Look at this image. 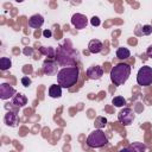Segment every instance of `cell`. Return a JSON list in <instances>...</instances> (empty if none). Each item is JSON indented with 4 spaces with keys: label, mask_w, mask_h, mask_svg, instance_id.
Returning <instances> with one entry per match:
<instances>
[{
    "label": "cell",
    "mask_w": 152,
    "mask_h": 152,
    "mask_svg": "<svg viewBox=\"0 0 152 152\" xmlns=\"http://www.w3.org/2000/svg\"><path fill=\"white\" fill-rule=\"evenodd\" d=\"M39 51H40L43 55H45L46 57H49V58H55V57H56V51H55L53 48H51V46H49V48L42 46V48L39 49Z\"/></svg>",
    "instance_id": "cell-18"
},
{
    "label": "cell",
    "mask_w": 152,
    "mask_h": 152,
    "mask_svg": "<svg viewBox=\"0 0 152 152\" xmlns=\"http://www.w3.org/2000/svg\"><path fill=\"white\" fill-rule=\"evenodd\" d=\"M44 24V18L40 14H33L28 19V25L33 28H39Z\"/></svg>",
    "instance_id": "cell-12"
},
{
    "label": "cell",
    "mask_w": 152,
    "mask_h": 152,
    "mask_svg": "<svg viewBox=\"0 0 152 152\" xmlns=\"http://www.w3.org/2000/svg\"><path fill=\"white\" fill-rule=\"evenodd\" d=\"M43 36H44L45 38H50V37L52 36V33H51L50 30H44V31H43Z\"/></svg>",
    "instance_id": "cell-25"
},
{
    "label": "cell",
    "mask_w": 152,
    "mask_h": 152,
    "mask_svg": "<svg viewBox=\"0 0 152 152\" xmlns=\"http://www.w3.org/2000/svg\"><path fill=\"white\" fill-rule=\"evenodd\" d=\"M4 120H5V124L10 127H17L19 124V118L14 112H7Z\"/></svg>",
    "instance_id": "cell-11"
},
{
    "label": "cell",
    "mask_w": 152,
    "mask_h": 152,
    "mask_svg": "<svg viewBox=\"0 0 152 152\" xmlns=\"http://www.w3.org/2000/svg\"><path fill=\"white\" fill-rule=\"evenodd\" d=\"M131 75V66L126 63H119L110 70V81L115 86L124 84Z\"/></svg>",
    "instance_id": "cell-3"
},
{
    "label": "cell",
    "mask_w": 152,
    "mask_h": 152,
    "mask_svg": "<svg viewBox=\"0 0 152 152\" xmlns=\"http://www.w3.org/2000/svg\"><path fill=\"white\" fill-rule=\"evenodd\" d=\"M26 103H27V97H26L25 94H23V93L15 94V95L13 96V99H12V104H14V106H17V107H19V108L26 106Z\"/></svg>",
    "instance_id": "cell-13"
},
{
    "label": "cell",
    "mask_w": 152,
    "mask_h": 152,
    "mask_svg": "<svg viewBox=\"0 0 152 152\" xmlns=\"http://www.w3.org/2000/svg\"><path fill=\"white\" fill-rule=\"evenodd\" d=\"M107 142H108V139L104 135V132L102 129L93 131L87 138V145L91 148H100L104 146Z\"/></svg>",
    "instance_id": "cell-4"
},
{
    "label": "cell",
    "mask_w": 152,
    "mask_h": 152,
    "mask_svg": "<svg viewBox=\"0 0 152 152\" xmlns=\"http://www.w3.org/2000/svg\"><path fill=\"white\" fill-rule=\"evenodd\" d=\"M11 66H12V61H11V58H8V57H1V58H0V69H1L2 71L10 69Z\"/></svg>",
    "instance_id": "cell-19"
},
{
    "label": "cell",
    "mask_w": 152,
    "mask_h": 152,
    "mask_svg": "<svg viewBox=\"0 0 152 152\" xmlns=\"http://www.w3.org/2000/svg\"><path fill=\"white\" fill-rule=\"evenodd\" d=\"M135 115H134V112L131 109V108H124L119 112L118 114V120L119 122H121L124 126H128L133 122Z\"/></svg>",
    "instance_id": "cell-6"
},
{
    "label": "cell",
    "mask_w": 152,
    "mask_h": 152,
    "mask_svg": "<svg viewBox=\"0 0 152 152\" xmlns=\"http://www.w3.org/2000/svg\"><path fill=\"white\" fill-rule=\"evenodd\" d=\"M21 84H23L24 87H28V86L31 84V78H28L27 76H24V77L21 78Z\"/></svg>",
    "instance_id": "cell-24"
},
{
    "label": "cell",
    "mask_w": 152,
    "mask_h": 152,
    "mask_svg": "<svg viewBox=\"0 0 152 152\" xmlns=\"http://www.w3.org/2000/svg\"><path fill=\"white\" fill-rule=\"evenodd\" d=\"M106 124H107V119L103 116H97L94 121V125H95V127H97V129L103 128L106 126Z\"/></svg>",
    "instance_id": "cell-20"
},
{
    "label": "cell",
    "mask_w": 152,
    "mask_h": 152,
    "mask_svg": "<svg viewBox=\"0 0 152 152\" xmlns=\"http://www.w3.org/2000/svg\"><path fill=\"white\" fill-rule=\"evenodd\" d=\"M42 70L45 75L50 76V75H53L57 72V63L53 62L52 59H45L44 63H43V66H42Z\"/></svg>",
    "instance_id": "cell-9"
},
{
    "label": "cell",
    "mask_w": 152,
    "mask_h": 152,
    "mask_svg": "<svg viewBox=\"0 0 152 152\" xmlns=\"http://www.w3.org/2000/svg\"><path fill=\"white\" fill-rule=\"evenodd\" d=\"M90 24L93 25V26H99L100 24H101V21H100V19H99V17H91V19H90Z\"/></svg>",
    "instance_id": "cell-23"
},
{
    "label": "cell",
    "mask_w": 152,
    "mask_h": 152,
    "mask_svg": "<svg viewBox=\"0 0 152 152\" xmlns=\"http://www.w3.org/2000/svg\"><path fill=\"white\" fill-rule=\"evenodd\" d=\"M151 33H152V26L151 25H144L142 26V34L148 36Z\"/></svg>",
    "instance_id": "cell-22"
},
{
    "label": "cell",
    "mask_w": 152,
    "mask_h": 152,
    "mask_svg": "<svg viewBox=\"0 0 152 152\" xmlns=\"http://www.w3.org/2000/svg\"><path fill=\"white\" fill-rule=\"evenodd\" d=\"M78 75H80V70L76 65L62 68L57 72V83L62 88H70L76 84L78 80Z\"/></svg>",
    "instance_id": "cell-2"
},
{
    "label": "cell",
    "mask_w": 152,
    "mask_h": 152,
    "mask_svg": "<svg viewBox=\"0 0 152 152\" xmlns=\"http://www.w3.org/2000/svg\"><path fill=\"white\" fill-rule=\"evenodd\" d=\"M15 89L10 86L8 83H2L0 84V99L1 100H7L10 97H13L15 95Z\"/></svg>",
    "instance_id": "cell-8"
},
{
    "label": "cell",
    "mask_w": 152,
    "mask_h": 152,
    "mask_svg": "<svg viewBox=\"0 0 152 152\" xmlns=\"http://www.w3.org/2000/svg\"><path fill=\"white\" fill-rule=\"evenodd\" d=\"M137 83L139 86L146 87L152 83V68L148 65H144L138 70L137 74Z\"/></svg>",
    "instance_id": "cell-5"
},
{
    "label": "cell",
    "mask_w": 152,
    "mask_h": 152,
    "mask_svg": "<svg viewBox=\"0 0 152 152\" xmlns=\"http://www.w3.org/2000/svg\"><path fill=\"white\" fill-rule=\"evenodd\" d=\"M119 152H129V150H128V147H124V148H121Z\"/></svg>",
    "instance_id": "cell-28"
},
{
    "label": "cell",
    "mask_w": 152,
    "mask_h": 152,
    "mask_svg": "<svg viewBox=\"0 0 152 152\" xmlns=\"http://www.w3.org/2000/svg\"><path fill=\"white\" fill-rule=\"evenodd\" d=\"M128 150H129V152H146V145L142 142L135 141L128 146Z\"/></svg>",
    "instance_id": "cell-16"
},
{
    "label": "cell",
    "mask_w": 152,
    "mask_h": 152,
    "mask_svg": "<svg viewBox=\"0 0 152 152\" xmlns=\"http://www.w3.org/2000/svg\"><path fill=\"white\" fill-rule=\"evenodd\" d=\"M131 56V52L127 48H119L116 50V57L119 59H127Z\"/></svg>",
    "instance_id": "cell-17"
},
{
    "label": "cell",
    "mask_w": 152,
    "mask_h": 152,
    "mask_svg": "<svg viewBox=\"0 0 152 152\" xmlns=\"http://www.w3.org/2000/svg\"><path fill=\"white\" fill-rule=\"evenodd\" d=\"M112 103H113L115 107H122V106H125L126 101H125V99H124L122 96H115V97L112 100Z\"/></svg>",
    "instance_id": "cell-21"
},
{
    "label": "cell",
    "mask_w": 152,
    "mask_h": 152,
    "mask_svg": "<svg viewBox=\"0 0 152 152\" xmlns=\"http://www.w3.org/2000/svg\"><path fill=\"white\" fill-rule=\"evenodd\" d=\"M146 53H147V56H148L150 58H152V45H150V46L147 48V50H146Z\"/></svg>",
    "instance_id": "cell-26"
},
{
    "label": "cell",
    "mask_w": 152,
    "mask_h": 152,
    "mask_svg": "<svg viewBox=\"0 0 152 152\" xmlns=\"http://www.w3.org/2000/svg\"><path fill=\"white\" fill-rule=\"evenodd\" d=\"M68 42H64V44L59 45L56 50V61L57 64L59 65H66V66H75L76 62H77V51H75L71 46V44L69 46H66Z\"/></svg>",
    "instance_id": "cell-1"
},
{
    "label": "cell",
    "mask_w": 152,
    "mask_h": 152,
    "mask_svg": "<svg viewBox=\"0 0 152 152\" xmlns=\"http://www.w3.org/2000/svg\"><path fill=\"white\" fill-rule=\"evenodd\" d=\"M103 75V69L100 65H91L87 69V76L91 80H99Z\"/></svg>",
    "instance_id": "cell-10"
},
{
    "label": "cell",
    "mask_w": 152,
    "mask_h": 152,
    "mask_svg": "<svg viewBox=\"0 0 152 152\" xmlns=\"http://www.w3.org/2000/svg\"><path fill=\"white\" fill-rule=\"evenodd\" d=\"M102 48H103V45H102V43L99 39H91L89 42V44H88V50L91 53H99V52H101L102 51Z\"/></svg>",
    "instance_id": "cell-14"
},
{
    "label": "cell",
    "mask_w": 152,
    "mask_h": 152,
    "mask_svg": "<svg viewBox=\"0 0 152 152\" xmlns=\"http://www.w3.org/2000/svg\"><path fill=\"white\" fill-rule=\"evenodd\" d=\"M24 53L25 55H31L32 53V49H25L24 50Z\"/></svg>",
    "instance_id": "cell-27"
},
{
    "label": "cell",
    "mask_w": 152,
    "mask_h": 152,
    "mask_svg": "<svg viewBox=\"0 0 152 152\" xmlns=\"http://www.w3.org/2000/svg\"><path fill=\"white\" fill-rule=\"evenodd\" d=\"M71 24L77 28V30H82L87 26L88 24V19L84 14H81V13H75L72 17H71Z\"/></svg>",
    "instance_id": "cell-7"
},
{
    "label": "cell",
    "mask_w": 152,
    "mask_h": 152,
    "mask_svg": "<svg viewBox=\"0 0 152 152\" xmlns=\"http://www.w3.org/2000/svg\"><path fill=\"white\" fill-rule=\"evenodd\" d=\"M49 95H50V97H53V99L61 97L62 96V87L59 84H52L49 88Z\"/></svg>",
    "instance_id": "cell-15"
}]
</instances>
